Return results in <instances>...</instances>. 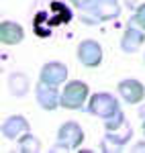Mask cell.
<instances>
[{"mask_svg":"<svg viewBox=\"0 0 145 153\" xmlns=\"http://www.w3.org/2000/svg\"><path fill=\"white\" fill-rule=\"evenodd\" d=\"M39 82H45L49 86H61L68 82V68L61 61H49L41 68Z\"/></svg>","mask_w":145,"mask_h":153,"instance_id":"30bf717a","label":"cell"},{"mask_svg":"<svg viewBox=\"0 0 145 153\" xmlns=\"http://www.w3.org/2000/svg\"><path fill=\"white\" fill-rule=\"evenodd\" d=\"M29 90V78L25 74H19L14 71L8 76V92H10L14 98H23Z\"/></svg>","mask_w":145,"mask_h":153,"instance_id":"4fadbf2b","label":"cell"},{"mask_svg":"<svg viewBox=\"0 0 145 153\" xmlns=\"http://www.w3.org/2000/svg\"><path fill=\"white\" fill-rule=\"evenodd\" d=\"M78 59L80 63L86 68H98L102 63V47L100 43L94 39H84L80 45H78Z\"/></svg>","mask_w":145,"mask_h":153,"instance_id":"8992f818","label":"cell"},{"mask_svg":"<svg viewBox=\"0 0 145 153\" xmlns=\"http://www.w3.org/2000/svg\"><path fill=\"white\" fill-rule=\"evenodd\" d=\"M35 100L43 110H55L57 106H61V92L57 90V86L39 82L35 86Z\"/></svg>","mask_w":145,"mask_h":153,"instance_id":"52a82bcc","label":"cell"},{"mask_svg":"<svg viewBox=\"0 0 145 153\" xmlns=\"http://www.w3.org/2000/svg\"><path fill=\"white\" fill-rule=\"evenodd\" d=\"M84 143V131L76 120L63 123L57 131V141L51 147V151H74Z\"/></svg>","mask_w":145,"mask_h":153,"instance_id":"277c9868","label":"cell"},{"mask_svg":"<svg viewBox=\"0 0 145 153\" xmlns=\"http://www.w3.org/2000/svg\"><path fill=\"white\" fill-rule=\"evenodd\" d=\"M70 2H72L74 6L78 8V10H84V8L88 6V4H90V2H92V0H70Z\"/></svg>","mask_w":145,"mask_h":153,"instance_id":"e0dca14e","label":"cell"},{"mask_svg":"<svg viewBox=\"0 0 145 153\" xmlns=\"http://www.w3.org/2000/svg\"><path fill=\"white\" fill-rule=\"evenodd\" d=\"M129 21H131V23H135L137 27H141V29L145 31V2L139 6V8H137V10H133V16H131Z\"/></svg>","mask_w":145,"mask_h":153,"instance_id":"9a60e30c","label":"cell"},{"mask_svg":"<svg viewBox=\"0 0 145 153\" xmlns=\"http://www.w3.org/2000/svg\"><path fill=\"white\" fill-rule=\"evenodd\" d=\"M88 96H90L88 84L80 82V80H70V82L63 84V90H61V108L84 110Z\"/></svg>","mask_w":145,"mask_h":153,"instance_id":"3957f363","label":"cell"},{"mask_svg":"<svg viewBox=\"0 0 145 153\" xmlns=\"http://www.w3.org/2000/svg\"><path fill=\"white\" fill-rule=\"evenodd\" d=\"M25 37V31L23 27L14 21H2L0 23V41L4 45H16L21 43Z\"/></svg>","mask_w":145,"mask_h":153,"instance_id":"7c38bea8","label":"cell"},{"mask_svg":"<svg viewBox=\"0 0 145 153\" xmlns=\"http://www.w3.org/2000/svg\"><path fill=\"white\" fill-rule=\"evenodd\" d=\"M117 92H119V96H121L127 104H139V102L145 98V86L139 82V80L127 78V80L119 82Z\"/></svg>","mask_w":145,"mask_h":153,"instance_id":"9c48e42d","label":"cell"},{"mask_svg":"<svg viewBox=\"0 0 145 153\" xmlns=\"http://www.w3.org/2000/svg\"><path fill=\"white\" fill-rule=\"evenodd\" d=\"M41 149V143L37 139L35 135H31V133H25L23 137H19V151L23 153H35Z\"/></svg>","mask_w":145,"mask_h":153,"instance_id":"5bb4252c","label":"cell"},{"mask_svg":"<svg viewBox=\"0 0 145 153\" xmlns=\"http://www.w3.org/2000/svg\"><path fill=\"white\" fill-rule=\"evenodd\" d=\"M121 14L119 0H92L84 10H80V21L84 25H98L115 21Z\"/></svg>","mask_w":145,"mask_h":153,"instance_id":"6da1fadb","label":"cell"},{"mask_svg":"<svg viewBox=\"0 0 145 153\" xmlns=\"http://www.w3.org/2000/svg\"><path fill=\"white\" fill-rule=\"evenodd\" d=\"M143 43H145V31L129 21L125 27V33L121 37V51L123 53H135V51L141 49Z\"/></svg>","mask_w":145,"mask_h":153,"instance_id":"ba28073f","label":"cell"},{"mask_svg":"<svg viewBox=\"0 0 145 153\" xmlns=\"http://www.w3.org/2000/svg\"><path fill=\"white\" fill-rule=\"evenodd\" d=\"M123 2H125V6H127L129 10H137V8L143 4L145 0H123Z\"/></svg>","mask_w":145,"mask_h":153,"instance_id":"2e32d148","label":"cell"},{"mask_svg":"<svg viewBox=\"0 0 145 153\" xmlns=\"http://www.w3.org/2000/svg\"><path fill=\"white\" fill-rule=\"evenodd\" d=\"M29 131H31V125L21 114H10L2 123V137H6L10 141H16L19 137H23L25 133H29Z\"/></svg>","mask_w":145,"mask_h":153,"instance_id":"8fae6325","label":"cell"},{"mask_svg":"<svg viewBox=\"0 0 145 153\" xmlns=\"http://www.w3.org/2000/svg\"><path fill=\"white\" fill-rule=\"evenodd\" d=\"M84 110L88 114L102 118V120L106 123V120L115 118L121 112V106H119V100L112 94H109V92H96V94H92L88 98Z\"/></svg>","mask_w":145,"mask_h":153,"instance_id":"7a4b0ae2","label":"cell"},{"mask_svg":"<svg viewBox=\"0 0 145 153\" xmlns=\"http://www.w3.org/2000/svg\"><path fill=\"white\" fill-rule=\"evenodd\" d=\"M131 137H133V127H131L129 120H125L119 127L104 129V137H102V143H100V149H104V151L123 149L127 143L131 141Z\"/></svg>","mask_w":145,"mask_h":153,"instance_id":"5b68a950","label":"cell"},{"mask_svg":"<svg viewBox=\"0 0 145 153\" xmlns=\"http://www.w3.org/2000/svg\"><path fill=\"white\" fill-rule=\"evenodd\" d=\"M139 118H141V123H143V135H145V104L139 108Z\"/></svg>","mask_w":145,"mask_h":153,"instance_id":"ac0fdd59","label":"cell"}]
</instances>
